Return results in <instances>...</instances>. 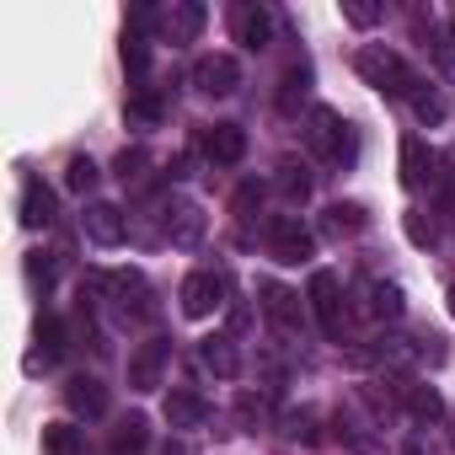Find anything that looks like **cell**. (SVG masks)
Here are the masks:
<instances>
[{"label": "cell", "mask_w": 455, "mask_h": 455, "mask_svg": "<svg viewBox=\"0 0 455 455\" xmlns=\"http://www.w3.org/2000/svg\"><path fill=\"white\" fill-rule=\"evenodd\" d=\"M182 311L193 316V322H204V316H214L220 306H225V279L214 274V268H198V274H188L182 279Z\"/></svg>", "instance_id": "cell-5"}, {"label": "cell", "mask_w": 455, "mask_h": 455, "mask_svg": "<svg viewBox=\"0 0 455 455\" xmlns=\"http://www.w3.org/2000/svg\"><path fill=\"white\" fill-rule=\"evenodd\" d=\"M22 225H28V231H38V225H54V193H49L38 177L22 188Z\"/></svg>", "instance_id": "cell-20"}, {"label": "cell", "mask_w": 455, "mask_h": 455, "mask_svg": "<svg viewBox=\"0 0 455 455\" xmlns=\"http://www.w3.org/2000/svg\"><path fill=\"white\" fill-rule=\"evenodd\" d=\"M161 412H166V423H172V428H182V434H193V428H204V423H209V402H204L198 391H188V386H172Z\"/></svg>", "instance_id": "cell-12"}, {"label": "cell", "mask_w": 455, "mask_h": 455, "mask_svg": "<svg viewBox=\"0 0 455 455\" xmlns=\"http://www.w3.org/2000/svg\"><path fill=\"white\" fill-rule=\"evenodd\" d=\"M166 242H172V247H198V242H204V209H198V204L166 209Z\"/></svg>", "instance_id": "cell-13"}, {"label": "cell", "mask_w": 455, "mask_h": 455, "mask_svg": "<svg viewBox=\"0 0 455 455\" xmlns=\"http://www.w3.org/2000/svg\"><path fill=\"white\" fill-rule=\"evenodd\" d=\"M193 86H198L204 97H231V92L242 86V65H236L231 54H204V60L193 65Z\"/></svg>", "instance_id": "cell-6"}, {"label": "cell", "mask_w": 455, "mask_h": 455, "mask_svg": "<svg viewBox=\"0 0 455 455\" xmlns=\"http://www.w3.org/2000/svg\"><path fill=\"white\" fill-rule=\"evenodd\" d=\"M268 252H274L279 263H306V258L316 252V236L300 225V214H279V220L268 225Z\"/></svg>", "instance_id": "cell-4"}, {"label": "cell", "mask_w": 455, "mask_h": 455, "mask_svg": "<svg viewBox=\"0 0 455 455\" xmlns=\"http://www.w3.org/2000/svg\"><path fill=\"white\" fill-rule=\"evenodd\" d=\"M166 343L161 338H150V343H140L134 348V359H129V391H156L161 386V370H166Z\"/></svg>", "instance_id": "cell-11"}, {"label": "cell", "mask_w": 455, "mask_h": 455, "mask_svg": "<svg viewBox=\"0 0 455 455\" xmlns=\"http://www.w3.org/2000/svg\"><path fill=\"white\" fill-rule=\"evenodd\" d=\"M65 402H70L76 418H102V412H108V386L92 380V375H76V380L65 386Z\"/></svg>", "instance_id": "cell-14"}, {"label": "cell", "mask_w": 455, "mask_h": 455, "mask_svg": "<svg viewBox=\"0 0 455 455\" xmlns=\"http://www.w3.org/2000/svg\"><path fill=\"white\" fill-rule=\"evenodd\" d=\"M407 236H412L418 247H434V220H423V214L412 209V214H407Z\"/></svg>", "instance_id": "cell-35"}, {"label": "cell", "mask_w": 455, "mask_h": 455, "mask_svg": "<svg viewBox=\"0 0 455 455\" xmlns=\"http://www.w3.org/2000/svg\"><path fill=\"white\" fill-rule=\"evenodd\" d=\"M198 150H204L214 166H236V161L247 156V134H242L236 124H214V129L198 134Z\"/></svg>", "instance_id": "cell-9"}, {"label": "cell", "mask_w": 455, "mask_h": 455, "mask_svg": "<svg viewBox=\"0 0 455 455\" xmlns=\"http://www.w3.org/2000/svg\"><path fill=\"white\" fill-rule=\"evenodd\" d=\"M306 300H311V311H316L322 332L338 343V338H343V327H348V311H343V284H338V274H311V290H306Z\"/></svg>", "instance_id": "cell-3"}, {"label": "cell", "mask_w": 455, "mask_h": 455, "mask_svg": "<svg viewBox=\"0 0 455 455\" xmlns=\"http://www.w3.org/2000/svg\"><path fill=\"white\" fill-rule=\"evenodd\" d=\"M145 166H150V156H145V150H124V156H118V177H124L129 188H140V182H145Z\"/></svg>", "instance_id": "cell-32"}, {"label": "cell", "mask_w": 455, "mask_h": 455, "mask_svg": "<svg viewBox=\"0 0 455 455\" xmlns=\"http://www.w3.org/2000/svg\"><path fill=\"white\" fill-rule=\"evenodd\" d=\"M38 343H44V364H54L65 354V322L60 316H44L38 322Z\"/></svg>", "instance_id": "cell-29"}, {"label": "cell", "mask_w": 455, "mask_h": 455, "mask_svg": "<svg viewBox=\"0 0 455 455\" xmlns=\"http://www.w3.org/2000/svg\"><path fill=\"white\" fill-rule=\"evenodd\" d=\"M44 450H49V455H86V439H81V428H70V423H49V428H44Z\"/></svg>", "instance_id": "cell-24"}, {"label": "cell", "mask_w": 455, "mask_h": 455, "mask_svg": "<svg viewBox=\"0 0 455 455\" xmlns=\"http://www.w3.org/2000/svg\"><path fill=\"white\" fill-rule=\"evenodd\" d=\"M166 455H182V450H172V444H166Z\"/></svg>", "instance_id": "cell-41"}, {"label": "cell", "mask_w": 455, "mask_h": 455, "mask_svg": "<svg viewBox=\"0 0 455 455\" xmlns=\"http://www.w3.org/2000/svg\"><path fill=\"white\" fill-rule=\"evenodd\" d=\"M450 316H455V284H450Z\"/></svg>", "instance_id": "cell-40"}, {"label": "cell", "mask_w": 455, "mask_h": 455, "mask_svg": "<svg viewBox=\"0 0 455 455\" xmlns=\"http://www.w3.org/2000/svg\"><path fill=\"white\" fill-rule=\"evenodd\" d=\"M28 274H33V284H49V279H54V263H44V252H33Z\"/></svg>", "instance_id": "cell-39"}, {"label": "cell", "mask_w": 455, "mask_h": 455, "mask_svg": "<svg viewBox=\"0 0 455 455\" xmlns=\"http://www.w3.org/2000/svg\"><path fill=\"white\" fill-rule=\"evenodd\" d=\"M396 396H402V407H407V418H418V423H434V418H444V402H439V391L434 386H396Z\"/></svg>", "instance_id": "cell-19"}, {"label": "cell", "mask_w": 455, "mask_h": 455, "mask_svg": "<svg viewBox=\"0 0 455 455\" xmlns=\"http://www.w3.org/2000/svg\"><path fill=\"white\" fill-rule=\"evenodd\" d=\"M81 231H86V242H97V247H118V242L129 236V220H124L118 204H86Z\"/></svg>", "instance_id": "cell-7"}, {"label": "cell", "mask_w": 455, "mask_h": 455, "mask_svg": "<svg viewBox=\"0 0 455 455\" xmlns=\"http://www.w3.org/2000/svg\"><path fill=\"white\" fill-rule=\"evenodd\" d=\"M150 444V423L145 418H124L118 434H113V455H140Z\"/></svg>", "instance_id": "cell-23"}, {"label": "cell", "mask_w": 455, "mask_h": 455, "mask_svg": "<svg viewBox=\"0 0 455 455\" xmlns=\"http://www.w3.org/2000/svg\"><path fill=\"white\" fill-rule=\"evenodd\" d=\"M423 177H428V156H423V145H418V140H402V182L418 188Z\"/></svg>", "instance_id": "cell-27"}, {"label": "cell", "mask_w": 455, "mask_h": 455, "mask_svg": "<svg viewBox=\"0 0 455 455\" xmlns=\"http://www.w3.org/2000/svg\"><path fill=\"white\" fill-rule=\"evenodd\" d=\"M279 193H284L290 204H306V198H311V172L295 166V161H284V166H279Z\"/></svg>", "instance_id": "cell-26"}, {"label": "cell", "mask_w": 455, "mask_h": 455, "mask_svg": "<svg viewBox=\"0 0 455 455\" xmlns=\"http://www.w3.org/2000/svg\"><path fill=\"white\" fill-rule=\"evenodd\" d=\"M258 198H263V188H258V182H242V193H236V204H231V209H236V214H242V220H247V214H252V204H258Z\"/></svg>", "instance_id": "cell-38"}, {"label": "cell", "mask_w": 455, "mask_h": 455, "mask_svg": "<svg viewBox=\"0 0 455 455\" xmlns=\"http://www.w3.org/2000/svg\"><path fill=\"white\" fill-rule=\"evenodd\" d=\"M428 54H434V60H439V70L455 81V33H439V38L428 44Z\"/></svg>", "instance_id": "cell-34"}, {"label": "cell", "mask_w": 455, "mask_h": 455, "mask_svg": "<svg viewBox=\"0 0 455 455\" xmlns=\"http://www.w3.org/2000/svg\"><path fill=\"white\" fill-rule=\"evenodd\" d=\"M65 188H70V193H92V188H97V161H92V156H76V161L65 166Z\"/></svg>", "instance_id": "cell-28"}, {"label": "cell", "mask_w": 455, "mask_h": 455, "mask_svg": "<svg viewBox=\"0 0 455 455\" xmlns=\"http://www.w3.org/2000/svg\"><path fill=\"white\" fill-rule=\"evenodd\" d=\"M306 140H311V150H316V156H327V161H343V156H354L348 124H343L332 108H311V113H306Z\"/></svg>", "instance_id": "cell-2"}, {"label": "cell", "mask_w": 455, "mask_h": 455, "mask_svg": "<svg viewBox=\"0 0 455 455\" xmlns=\"http://www.w3.org/2000/svg\"><path fill=\"white\" fill-rule=\"evenodd\" d=\"M236 423L252 428V434L268 428V423H274V391H242V396H236Z\"/></svg>", "instance_id": "cell-21"}, {"label": "cell", "mask_w": 455, "mask_h": 455, "mask_svg": "<svg viewBox=\"0 0 455 455\" xmlns=\"http://www.w3.org/2000/svg\"><path fill=\"white\" fill-rule=\"evenodd\" d=\"M161 97H150V92H140V97H129V124H161Z\"/></svg>", "instance_id": "cell-31"}, {"label": "cell", "mask_w": 455, "mask_h": 455, "mask_svg": "<svg viewBox=\"0 0 455 455\" xmlns=\"http://www.w3.org/2000/svg\"><path fill=\"white\" fill-rule=\"evenodd\" d=\"M236 38L247 49H268L274 44V12L268 6H242L236 12Z\"/></svg>", "instance_id": "cell-15"}, {"label": "cell", "mask_w": 455, "mask_h": 455, "mask_svg": "<svg viewBox=\"0 0 455 455\" xmlns=\"http://www.w3.org/2000/svg\"><path fill=\"white\" fill-rule=\"evenodd\" d=\"M359 76L375 86V92H386V97H407L412 102V92L423 86L407 65H402V54H391V49H359Z\"/></svg>", "instance_id": "cell-1"}, {"label": "cell", "mask_w": 455, "mask_h": 455, "mask_svg": "<svg viewBox=\"0 0 455 455\" xmlns=\"http://www.w3.org/2000/svg\"><path fill=\"white\" fill-rule=\"evenodd\" d=\"M108 290H113V295H118V306H124V311H134V316H150V311H156V306H150V284H145L140 274H113V279H108Z\"/></svg>", "instance_id": "cell-18"}, {"label": "cell", "mask_w": 455, "mask_h": 455, "mask_svg": "<svg viewBox=\"0 0 455 455\" xmlns=\"http://www.w3.org/2000/svg\"><path fill=\"white\" fill-rule=\"evenodd\" d=\"M343 17H348L354 28H375V22H380V6H354V0H343Z\"/></svg>", "instance_id": "cell-36"}, {"label": "cell", "mask_w": 455, "mask_h": 455, "mask_svg": "<svg viewBox=\"0 0 455 455\" xmlns=\"http://www.w3.org/2000/svg\"><path fill=\"white\" fill-rule=\"evenodd\" d=\"M412 118H418V124H439V118H444V97L418 86V92H412Z\"/></svg>", "instance_id": "cell-30"}, {"label": "cell", "mask_w": 455, "mask_h": 455, "mask_svg": "<svg viewBox=\"0 0 455 455\" xmlns=\"http://www.w3.org/2000/svg\"><path fill=\"white\" fill-rule=\"evenodd\" d=\"M258 300H263V316H268L279 332H295V327H300V295L284 290L279 279H258Z\"/></svg>", "instance_id": "cell-8"}, {"label": "cell", "mask_w": 455, "mask_h": 455, "mask_svg": "<svg viewBox=\"0 0 455 455\" xmlns=\"http://www.w3.org/2000/svg\"><path fill=\"white\" fill-rule=\"evenodd\" d=\"M198 359H204V370L220 375V380H236V375H242V359H236L231 338H204V343H198Z\"/></svg>", "instance_id": "cell-17"}, {"label": "cell", "mask_w": 455, "mask_h": 455, "mask_svg": "<svg viewBox=\"0 0 455 455\" xmlns=\"http://www.w3.org/2000/svg\"><path fill=\"white\" fill-rule=\"evenodd\" d=\"M145 60H150V54H145V38H124V65H129L134 76H145Z\"/></svg>", "instance_id": "cell-37"}, {"label": "cell", "mask_w": 455, "mask_h": 455, "mask_svg": "<svg viewBox=\"0 0 455 455\" xmlns=\"http://www.w3.org/2000/svg\"><path fill=\"white\" fill-rule=\"evenodd\" d=\"M322 231H327V236H354V231H364V209H359V204H332V209L322 214Z\"/></svg>", "instance_id": "cell-22"}, {"label": "cell", "mask_w": 455, "mask_h": 455, "mask_svg": "<svg viewBox=\"0 0 455 455\" xmlns=\"http://www.w3.org/2000/svg\"><path fill=\"white\" fill-rule=\"evenodd\" d=\"M284 434H290V439H306V444H311V439H316V412H311V407L290 412V418H284Z\"/></svg>", "instance_id": "cell-33"}, {"label": "cell", "mask_w": 455, "mask_h": 455, "mask_svg": "<svg viewBox=\"0 0 455 455\" xmlns=\"http://www.w3.org/2000/svg\"><path fill=\"white\" fill-rule=\"evenodd\" d=\"M198 28H204V6H193V0H177L172 12H161V33H166L172 44L198 38Z\"/></svg>", "instance_id": "cell-16"}, {"label": "cell", "mask_w": 455, "mask_h": 455, "mask_svg": "<svg viewBox=\"0 0 455 455\" xmlns=\"http://www.w3.org/2000/svg\"><path fill=\"white\" fill-rule=\"evenodd\" d=\"M306 81H311V70H306V65H290V70H284V86H279V113H300Z\"/></svg>", "instance_id": "cell-25"}, {"label": "cell", "mask_w": 455, "mask_h": 455, "mask_svg": "<svg viewBox=\"0 0 455 455\" xmlns=\"http://www.w3.org/2000/svg\"><path fill=\"white\" fill-rule=\"evenodd\" d=\"M359 311H364L370 322H396V316H402V284H391V279H364V284H359Z\"/></svg>", "instance_id": "cell-10"}]
</instances>
